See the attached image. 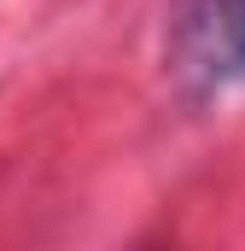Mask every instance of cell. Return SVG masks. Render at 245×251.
I'll use <instances>...</instances> for the list:
<instances>
[{
    "label": "cell",
    "mask_w": 245,
    "mask_h": 251,
    "mask_svg": "<svg viewBox=\"0 0 245 251\" xmlns=\"http://www.w3.org/2000/svg\"><path fill=\"white\" fill-rule=\"evenodd\" d=\"M181 47L204 76H245V0H187Z\"/></svg>",
    "instance_id": "6da1fadb"
}]
</instances>
